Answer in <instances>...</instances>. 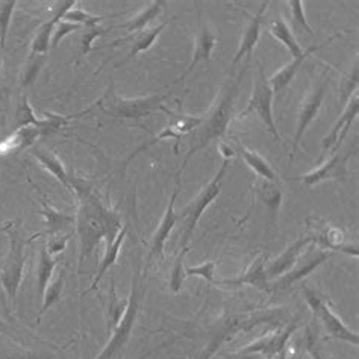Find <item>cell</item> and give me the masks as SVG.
Masks as SVG:
<instances>
[{
    "label": "cell",
    "mask_w": 359,
    "mask_h": 359,
    "mask_svg": "<svg viewBox=\"0 0 359 359\" xmlns=\"http://www.w3.org/2000/svg\"><path fill=\"white\" fill-rule=\"evenodd\" d=\"M128 308V299H120L117 291H116V283L114 278H111V285H109V296H108V308H107V330L108 335H111L112 330H114L121 320L123 314Z\"/></svg>",
    "instance_id": "32"
},
{
    "label": "cell",
    "mask_w": 359,
    "mask_h": 359,
    "mask_svg": "<svg viewBox=\"0 0 359 359\" xmlns=\"http://www.w3.org/2000/svg\"><path fill=\"white\" fill-rule=\"evenodd\" d=\"M187 253H188V248L179 250V255H177L175 262H173L172 271H170L168 288H170V291L175 292V294H177V292H181L182 285H184V280L187 278L185 267H184V258H185Z\"/></svg>",
    "instance_id": "34"
},
{
    "label": "cell",
    "mask_w": 359,
    "mask_h": 359,
    "mask_svg": "<svg viewBox=\"0 0 359 359\" xmlns=\"http://www.w3.org/2000/svg\"><path fill=\"white\" fill-rule=\"evenodd\" d=\"M44 134V130L40 128L27 126L14 130L13 135H9L6 140L0 141V155H6L11 152H18V150L27 149L35 144L40 135Z\"/></svg>",
    "instance_id": "25"
},
{
    "label": "cell",
    "mask_w": 359,
    "mask_h": 359,
    "mask_svg": "<svg viewBox=\"0 0 359 359\" xmlns=\"http://www.w3.org/2000/svg\"><path fill=\"white\" fill-rule=\"evenodd\" d=\"M105 18L108 17H103V15H93L88 14L87 11H83V9L79 8H72L70 11H67L64 14L62 20L65 22H72L74 25H79L82 27H90V26H97V23L103 22Z\"/></svg>",
    "instance_id": "37"
},
{
    "label": "cell",
    "mask_w": 359,
    "mask_h": 359,
    "mask_svg": "<svg viewBox=\"0 0 359 359\" xmlns=\"http://www.w3.org/2000/svg\"><path fill=\"white\" fill-rule=\"evenodd\" d=\"M255 193L258 194L259 201L266 205L273 215H278L282 205V188L276 181H267V179L258 177L255 184Z\"/></svg>",
    "instance_id": "29"
},
{
    "label": "cell",
    "mask_w": 359,
    "mask_h": 359,
    "mask_svg": "<svg viewBox=\"0 0 359 359\" xmlns=\"http://www.w3.org/2000/svg\"><path fill=\"white\" fill-rule=\"evenodd\" d=\"M0 78H2V61H0Z\"/></svg>",
    "instance_id": "50"
},
{
    "label": "cell",
    "mask_w": 359,
    "mask_h": 359,
    "mask_svg": "<svg viewBox=\"0 0 359 359\" xmlns=\"http://www.w3.org/2000/svg\"><path fill=\"white\" fill-rule=\"evenodd\" d=\"M358 114H359V94L355 93L346 103L343 114L339 116L332 129L329 130V134H326V137H323V140H321V147H323V150L334 149V154L338 152L339 146L343 144V141L347 137L348 130H351L352 123L356 120Z\"/></svg>",
    "instance_id": "14"
},
{
    "label": "cell",
    "mask_w": 359,
    "mask_h": 359,
    "mask_svg": "<svg viewBox=\"0 0 359 359\" xmlns=\"http://www.w3.org/2000/svg\"><path fill=\"white\" fill-rule=\"evenodd\" d=\"M163 8H164L163 0H155V2L150 4L147 8H144L143 11H140L134 18H130V20H128L126 23L112 26L109 29H123L126 31L128 35L144 31L146 26L163 13Z\"/></svg>",
    "instance_id": "27"
},
{
    "label": "cell",
    "mask_w": 359,
    "mask_h": 359,
    "mask_svg": "<svg viewBox=\"0 0 359 359\" xmlns=\"http://www.w3.org/2000/svg\"><path fill=\"white\" fill-rule=\"evenodd\" d=\"M220 152H222L223 158L228 159V161L235 156V150L231 149V146L226 144V143H222V144H220Z\"/></svg>",
    "instance_id": "47"
},
{
    "label": "cell",
    "mask_w": 359,
    "mask_h": 359,
    "mask_svg": "<svg viewBox=\"0 0 359 359\" xmlns=\"http://www.w3.org/2000/svg\"><path fill=\"white\" fill-rule=\"evenodd\" d=\"M305 351L311 359H327L326 353L321 351V347L317 341L316 335L313 334V330L309 327L306 329V335H305Z\"/></svg>",
    "instance_id": "44"
},
{
    "label": "cell",
    "mask_w": 359,
    "mask_h": 359,
    "mask_svg": "<svg viewBox=\"0 0 359 359\" xmlns=\"http://www.w3.org/2000/svg\"><path fill=\"white\" fill-rule=\"evenodd\" d=\"M81 29H83L82 26L79 25H74L72 22H65V20H61L56 23L55 29H53V35H52V41H50V47L52 49H55V47H58L60 41H62L65 36L70 35L72 32H79Z\"/></svg>",
    "instance_id": "41"
},
{
    "label": "cell",
    "mask_w": 359,
    "mask_h": 359,
    "mask_svg": "<svg viewBox=\"0 0 359 359\" xmlns=\"http://www.w3.org/2000/svg\"><path fill=\"white\" fill-rule=\"evenodd\" d=\"M248 67H249V64H245L237 76L231 78L224 82V85L219 93V96H217V99L214 102L212 108L203 117L201 125L193 130L190 149H188V152L182 161L181 168H179V172H177V176H181L182 170L185 168L188 161H190V158L193 155L201 152L202 149L210 146L212 141L220 140L226 134V130H228V126H229L231 118H232V114H233V103H235V99H237L240 82L244 78V73L248 72Z\"/></svg>",
    "instance_id": "2"
},
{
    "label": "cell",
    "mask_w": 359,
    "mask_h": 359,
    "mask_svg": "<svg viewBox=\"0 0 359 359\" xmlns=\"http://www.w3.org/2000/svg\"><path fill=\"white\" fill-rule=\"evenodd\" d=\"M229 168V161L223 159L222 165L217 170V173L214 175V177L208 182L201 193L197 194L194 199L185 205L182 208V211L179 212V222H181L182 228H181V241H179V248L181 249H187L190 245V241L193 238V233L196 231V226L199 223L201 217L203 215L205 210L210 206L217 197L220 196L222 193V185H223V179L228 173Z\"/></svg>",
    "instance_id": "4"
},
{
    "label": "cell",
    "mask_w": 359,
    "mask_h": 359,
    "mask_svg": "<svg viewBox=\"0 0 359 359\" xmlns=\"http://www.w3.org/2000/svg\"><path fill=\"white\" fill-rule=\"evenodd\" d=\"M179 181H181V177L176 176V187L173 190L172 197H170L168 201V206L164 212V217L161 219V223L158 226L156 232L154 233L152 241H150V249H149V257H147V264L152 262V259H163L164 258V248H165V243L170 238V233L175 229L176 223L179 222V215L175 210L176 206V199H177V194H179Z\"/></svg>",
    "instance_id": "12"
},
{
    "label": "cell",
    "mask_w": 359,
    "mask_h": 359,
    "mask_svg": "<svg viewBox=\"0 0 359 359\" xmlns=\"http://www.w3.org/2000/svg\"><path fill=\"white\" fill-rule=\"evenodd\" d=\"M302 292H304L306 305L313 311L314 317L320 321L330 339H338V341H344L352 346L359 344L358 332L346 326L344 321L329 306V302H326V299L317 290L311 288L308 283H304Z\"/></svg>",
    "instance_id": "7"
},
{
    "label": "cell",
    "mask_w": 359,
    "mask_h": 359,
    "mask_svg": "<svg viewBox=\"0 0 359 359\" xmlns=\"http://www.w3.org/2000/svg\"><path fill=\"white\" fill-rule=\"evenodd\" d=\"M76 5V0H62V2H56L53 8V15L47 20L44 25H41L36 31L34 40H32V47H31V53L34 55H47L50 49V41H52V35L56 23H58L64 14L70 11V9Z\"/></svg>",
    "instance_id": "17"
},
{
    "label": "cell",
    "mask_w": 359,
    "mask_h": 359,
    "mask_svg": "<svg viewBox=\"0 0 359 359\" xmlns=\"http://www.w3.org/2000/svg\"><path fill=\"white\" fill-rule=\"evenodd\" d=\"M358 83H359V69H358V60H356L353 64V69L346 74L341 83H339V103H341V107H346V103L352 97V94L358 93Z\"/></svg>",
    "instance_id": "36"
},
{
    "label": "cell",
    "mask_w": 359,
    "mask_h": 359,
    "mask_svg": "<svg viewBox=\"0 0 359 359\" xmlns=\"http://www.w3.org/2000/svg\"><path fill=\"white\" fill-rule=\"evenodd\" d=\"M32 155L36 159H39V163L43 165V168H46L47 172L52 173L65 188H69V190H70L67 170H65L62 161L58 156H56L50 149H47L41 144H34Z\"/></svg>",
    "instance_id": "26"
},
{
    "label": "cell",
    "mask_w": 359,
    "mask_h": 359,
    "mask_svg": "<svg viewBox=\"0 0 359 359\" xmlns=\"http://www.w3.org/2000/svg\"><path fill=\"white\" fill-rule=\"evenodd\" d=\"M43 197L41 201V214L46 220V237H55V235H64V233H72V228L74 226V222H76V217L67 214V212H61L46 202V196L40 191V188H36Z\"/></svg>",
    "instance_id": "21"
},
{
    "label": "cell",
    "mask_w": 359,
    "mask_h": 359,
    "mask_svg": "<svg viewBox=\"0 0 359 359\" xmlns=\"http://www.w3.org/2000/svg\"><path fill=\"white\" fill-rule=\"evenodd\" d=\"M273 97H275V93H273L270 87V82L266 76V73H264L262 65H259L258 78L253 85L252 97L248 103V108L241 112L240 117L244 118L249 114H255L279 143L280 137L275 125V117H273Z\"/></svg>",
    "instance_id": "8"
},
{
    "label": "cell",
    "mask_w": 359,
    "mask_h": 359,
    "mask_svg": "<svg viewBox=\"0 0 359 359\" xmlns=\"http://www.w3.org/2000/svg\"><path fill=\"white\" fill-rule=\"evenodd\" d=\"M270 32L279 43L287 47L292 58H297V56L304 53V49H302L299 41L296 40L294 32L291 31V27L287 25L285 20H283V17H276L275 20L271 22Z\"/></svg>",
    "instance_id": "31"
},
{
    "label": "cell",
    "mask_w": 359,
    "mask_h": 359,
    "mask_svg": "<svg viewBox=\"0 0 359 359\" xmlns=\"http://www.w3.org/2000/svg\"><path fill=\"white\" fill-rule=\"evenodd\" d=\"M170 96H172V93L154 94V96L138 99H123L109 88L105 93V96L97 102V105L111 117L138 120L147 117L159 108H163V102Z\"/></svg>",
    "instance_id": "6"
},
{
    "label": "cell",
    "mask_w": 359,
    "mask_h": 359,
    "mask_svg": "<svg viewBox=\"0 0 359 359\" xmlns=\"http://www.w3.org/2000/svg\"><path fill=\"white\" fill-rule=\"evenodd\" d=\"M287 5L290 6L291 23H292V27H294V31L306 32L309 36H314L313 27L308 25L305 13H304L305 4L302 2V0H290V2H287ZM294 31H292V32H294Z\"/></svg>",
    "instance_id": "35"
},
{
    "label": "cell",
    "mask_w": 359,
    "mask_h": 359,
    "mask_svg": "<svg viewBox=\"0 0 359 359\" xmlns=\"http://www.w3.org/2000/svg\"><path fill=\"white\" fill-rule=\"evenodd\" d=\"M215 269H217V262L215 261H208V262H203L197 267L185 269V273H187V276H199L206 283H210V285H215V283H217Z\"/></svg>",
    "instance_id": "40"
},
{
    "label": "cell",
    "mask_w": 359,
    "mask_h": 359,
    "mask_svg": "<svg viewBox=\"0 0 359 359\" xmlns=\"http://www.w3.org/2000/svg\"><path fill=\"white\" fill-rule=\"evenodd\" d=\"M0 359H53V355L41 351H29V348L13 347L11 351H8L0 356Z\"/></svg>",
    "instance_id": "42"
},
{
    "label": "cell",
    "mask_w": 359,
    "mask_h": 359,
    "mask_svg": "<svg viewBox=\"0 0 359 359\" xmlns=\"http://www.w3.org/2000/svg\"><path fill=\"white\" fill-rule=\"evenodd\" d=\"M223 359H266L262 358L261 355L258 353H241V352H235V353H231L228 356H224Z\"/></svg>",
    "instance_id": "46"
},
{
    "label": "cell",
    "mask_w": 359,
    "mask_h": 359,
    "mask_svg": "<svg viewBox=\"0 0 359 359\" xmlns=\"http://www.w3.org/2000/svg\"><path fill=\"white\" fill-rule=\"evenodd\" d=\"M17 6L15 0H6V2H0V49L5 46L8 26L11 22V17L14 9Z\"/></svg>",
    "instance_id": "39"
},
{
    "label": "cell",
    "mask_w": 359,
    "mask_h": 359,
    "mask_svg": "<svg viewBox=\"0 0 359 359\" xmlns=\"http://www.w3.org/2000/svg\"><path fill=\"white\" fill-rule=\"evenodd\" d=\"M271 359H287V351H282L280 353L275 355Z\"/></svg>",
    "instance_id": "49"
},
{
    "label": "cell",
    "mask_w": 359,
    "mask_h": 359,
    "mask_svg": "<svg viewBox=\"0 0 359 359\" xmlns=\"http://www.w3.org/2000/svg\"><path fill=\"white\" fill-rule=\"evenodd\" d=\"M358 150V144L355 147H348L341 152H335L330 156L325 164L314 168L304 176L294 177V181L304 182L308 187H314L326 181H337V182H346L348 177V159H351Z\"/></svg>",
    "instance_id": "10"
},
{
    "label": "cell",
    "mask_w": 359,
    "mask_h": 359,
    "mask_svg": "<svg viewBox=\"0 0 359 359\" xmlns=\"http://www.w3.org/2000/svg\"><path fill=\"white\" fill-rule=\"evenodd\" d=\"M215 44H217L215 34L210 29V26L202 25L201 32H199V35H197V40H196V49H194V53H193V60H191L190 64H188L185 73L176 82L184 81L188 76V74H190L201 62L210 61Z\"/></svg>",
    "instance_id": "23"
},
{
    "label": "cell",
    "mask_w": 359,
    "mask_h": 359,
    "mask_svg": "<svg viewBox=\"0 0 359 359\" xmlns=\"http://www.w3.org/2000/svg\"><path fill=\"white\" fill-rule=\"evenodd\" d=\"M126 235H128V226H123L117 237L112 240L111 243H107V249H105V253H103V257L100 259L96 276H94V279L91 282V287L85 292H90V291L96 290L97 285L100 283V280H102V278L107 275V271L112 266H114L117 258H118V253L121 250V245H123V243H125V240H126Z\"/></svg>",
    "instance_id": "24"
},
{
    "label": "cell",
    "mask_w": 359,
    "mask_h": 359,
    "mask_svg": "<svg viewBox=\"0 0 359 359\" xmlns=\"http://www.w3.org/2000/svg\"><path fill=\"white\" fill-rule=\"evenodd\" d=\"M330 257H332V252L320 248V245H317L316 243H311L308 248L302 252L294 266H292L285 275L279 276L276 280H273L270 283L271 291L273 290L280 291V290L290 288L292 283H296L302 279H305L308 275H311V273H313L316 269H318L321 264L327 261Z\"/></svg>",
    "instance_id": "9"
},
{
    "label": "cell",
    "mask_w": 359,
    "mask_h": 359,
    "mask_svg": "<svg viewBox=\"0 0 359 359\" xmlns=\"http://www.w3.org/2000/svg\"><path fill=\"white\" fill-rule=\"evenodd\" d=\"M311 243H314V235H304V237L297 238L294 243L290 244L288 248L283 250L278 258L266 264V273L267 278L270 279H278L279 276L285 275V273L294 266L297 258L302 255Z\"/></svg>",
    "instance_id": "16"
},
{
    "label": "cell",
    "mask_w": 359,
    "mask_h": 359,
    "mask_svg": "<svg viewBox=\"0 0 359 359\" xmlns=\"http://www.w3.org/2000/svg\"><path fill=\"white\" fill-rule=\"evenodd\" d=\"M70 235L72 233H64V235H55V237L46 238L47 252H49L52 257H56V255L61 253L65 249V245H67Z\"/></svg>",
    "instance_id": "45"
},
{
    "label": "cell",
    "mask_w": 359,
    "mask_h": 359,
    "mask_svg": "<svg viewBox=\"0 0 359 359\" xmlns=\"http://www.w3.org/2000/svg\"><path fill=\"white\" fill-rule=\"evenodd\" d=\"M14 226V223H8V224H5V226H0V233L2 232H6V231H9Z\"/></svg>",
    "instance_id": "48"
},
{
    "label": "cell",
    "mask_w": 359,
    "mask_h": 359,
    "mask_svg": "<svg viewBox=\"0 0 359 359\" xmlns=\"http://www.w3.org/2000/svg\"><path fill=\"white\" fill-rule=\"evenodd\" d=\"M269 5H270V2H267V0H264V2L261 4V6H259V9H258V13L252 17V20L248 25V27H245L244 35H243V39L240 41L238 50H237V53H235V56H233L232 65H237L243 58H248V61L250 60L252 52H253L255 47H257V44H258L259 35H261V25H262L264 13H266V9H267Z\"/></svg>",
    "instance_id": "22"
},
{
    "label": "cell",
    "mask_w": 359,
    "mask_h": 359,
    "mask_svg": "<svg viewBox=\"0 0 359 359\" xmlns=\"http://www.w3.org/2000/svg\"><path fill=\"white\" fill-rule=\"evenodd\" d=\"M70 190L78 196L76 235L79 243V270L94 253L100 243H111L121 231V217L102 201L91 184L81 177H70Z\"/></svg>",
    "instance_id": "1"
},
{
    "label": "cell",
    "mask_w": 359,
    "mask_h": 359,
    "mask_svg": "<svg viewBox=\"0 0 359 359\" xmlns=\"http://www.w3.org/2000/svg\"><path fill=\"white\" fill-rule=\"evenodd\" d=\"M266 257L261 255L257 259H253L250 262V266L245 269L241 275L232 279H223V280H217L215 285H226V287H232L237 288L241 285H250L253 288H257L262 292H271L270 288V280L267 278L266 273Z\"/></svg>",
    "instance_id": "15"
},
{
    "label": "cell",
    "mask_w": 359,
    "mask_h": 359,
    "mask_svg": "<svg viewBox=\"0 0 359 359\" xmlns=\"http://www.w3.org/2000/svg\"><path fill=\"white\" fill-rule=\"evenodd\" d=\"M108 29H100L97 26H90V27H83L82 32V39H81V53L87 55L91 49H93V43L99 36H102L103 34H107Z\"/></svg>",
    "instance_id": "43"
},
{
    "label": "cell",
    "mask_w": 359,
    "mask_h": 359,
    "mask_svg": "<svg viewBox=\"0 0 359 359\" xmlns=\"http://www.w3.org/2000/svg\"><path fill=\"white\" fill-rule=\"evenodd\" d=\"M235 144H237V152L241 155L244 163L248 164L261 179H267V181H278L275 170L270 167V164L266 159L259 156L257 152H253V150L245 147L244 144H241L238 140H235Z\"/></svg>",
    "instance_id": "30"
},
{
    "label": "cell",
    "mask_w": 359,
    "mask_h": 359,
    "mask_svg": "<svg viewBox=\"0 0 359 359\" xmlns=\"http://www.w3.org/2000/svg\"><path fill=\"white\" fill-rule=\"evenodd\" d=\"M202 120H203V117H191V116H177V117L172 118V120H170V123H168V126L165 129H163V132H161V134L156 138H154L152 141H150V143L141 146L138 150H135V154L129 156L128 163H129L132 158L137 156L140 152H143L144 149H147V147H150L152 144L158 143V141L165 140V138L176 140V150H177L179 140H181L184 135L190 134V132H193L197 126L201 125Z\"/></svg>",
    "instance_id": "19"
},
{
    "label": "cell",
    "mask_w": 359,
    "mask_h": 359,
    "mask_svg": "<svg viewBox=\"0 0 359 359\" xmlns=\"http://www.w3.org/2000/svg\"><path fill=\"white\" fill-rule=\"evenodd\" d=\"M146 294V280L144 275H141L138 270H135L134 276H132V288L130 294L128 297V308L123 314L121 320L118 321L117 327L111 332L109 341L103 347V351L99 353L96 359H117L125 347L128 346L129 339L132 337V330H134L135 321L140 313L141 300Z\"/></svg>",
    "instance_id": "3"
},
{
    "label": "cell",
    "mask_w": 359,
    "mask_h": 359,
    "mask_svg": "<svg viewBox=\"0 0 359 359\" xmlns=\"http://www.w3.org/2000/svg\"><path fill=\"white\" fill-rule=\"evenodd\" d=\"M64 283H65V270H60L58 275H56L55 279L50 280L49 285H47L44 294L41 297V311H40V317L39 320L44 316V313L47 309H49L50 306H53L56 302H58L61 299V294H62V290H64Z\"/></svg>",
    "instance_id": "33"
},
{
    "label": "cell",
    "mask_w": 359,
    "mask_h": 359,
    "mask_svg": "<svg viewBox=\"0 0 359 359\" xmlns=\"http://www.w3.org/2000/svg\"><path fill=\"white\" fill-rule=\"evenodd\" d=\"M327 83L329 81L326 78H321L314 85L313 90L306 94L305 99L302 100V105L299 109V118H297V129H296V135H294V141H292V149H291V161L294 159L300 141L304 138L308 126L318 116V111L321 108V103H323L325 94H326Z\"/></svg>",
    "instance_id": "11"
},
{
    "label": "cell",
    "mask_w": 359,
    "mask_h": 359,
    "mask_svg": "<svg viewBox=\"0 0 359 359\" xmlns=\"http://www.w3.org/2000/svg\"><path fill=\"white\" fill-rule=\"evenodd\" d=\"M338 36H339V34H337L335 36H332V39H329V40L325 41V43H320V44H314V46L308 47V49L304 50V53H302L300 56H297V58H292L291 62H288L287 65H283V67H282L279 72H276V73L273 74V76L269 79L270 87H271V90H273V93H280L282 90H285V88L288 87V85L291 83V81L294 79V76L297 74L299 69L302 67V64L305 62V60L308 58V56H311L314 52H317L318 49H321V47H323L325 44H329L330 41H334L335 39H338Z\"/></svg>",
    "instance_id": "18"
},
{
    "label": "cell",
    "mask_w": 359,
    "mask_h": 359,
    "mask_svg": "<svg viewBox=\"0 0 359 359\" xmlns=\"http://www.w3.org/2000/svg\"><path fill=\"white\" fill-rule=\"evenodd\" d=\"M46 62H47V55H34V53H31L29 60H27V62H26L25 72H23V79H22L23 87H29V85L40 74V72L44 67Z\"/></svg>",
    "instance_id": "38"
},
{
    "label": "cell",
    "mask_w": 359,
    "mask_h": 359,
    "mask_svg": "<svg viewBox=\"0 0 359 359\" xmlns=\"http://www.w3.org/2000/svg\"><path fill=\"white\" fill-rule=\"evenodd\" d=\"M297 329V323L292 321L291 325H288L285 329L282 330H276V332H271L269 335H264L259 339H255L250 344L244 346L243 348H240L238 352L241 353H258L262 358L266 359H271L275 355L280 353L282 351H285V346L288 343V339L291 338V335L296 332Z\"/></svg>",
    "instance_id": "13"
},
{
    "label": "cell",
    "mask_w": 359,
    "mask_h": 359,
    "mask_svg": "<svg viewBox=\"0 0 359 359\" xmlns=\"http://www.w3.org/2000/svg\"><path fill=\"white\" fill-rule=\"evenodd\" d=\"M26 244L18 228L9 229V249L5 261L0 267V283L6 294L9 305L15 306L18 290L23 280V271L26 266Z\"/></svg>",
    "instance_id": "5"
},
{
    "label": "cell",
    "mask_w": 359,
    "mask_h": 359,
    "mask_svg": "<svg viewBox=\"0 0 359 359\" xmlns=\"http://www.w3.org/2000/svg\"><path fill=\"white\" fill-rule=\"evenodd\" d=\"M165 26H167V22L161 23V25H158L155 27H146L144 31L137 32V34H130V35L125 36V39H118V40L112 41L111 44H108L105 47H117V46H120L123 43H130V46H132L130 47V52L128 53V56H126L125 60H123L120 64H117V67H118V65L126 64L128 61H130L138 53L149 50L150 47H152V44L155 43V40L159 36V34L165 29Z\"/></svg>",
    "instance_id": "20"
},
{
    "label": "cell",
    "mask_w": 359,
    "mask_h": 359,
    "mask_svg": "<svg viewBox=\"0 0 359 359\" xmlns=\"http://www.w3.org/2000/svg\"><path fill=\"white\" fill-rule=\"evenodd\" d=\"M56 264H58V258L52 257L46 249V243H41L39 249V264H36V287H39L40 299L43 297L47 285L53 279Z\"/></svg>",
    "instance_id": "28"
}]
</instances>
